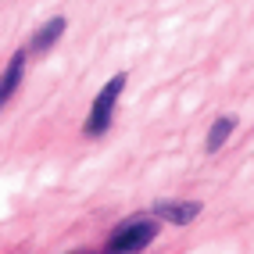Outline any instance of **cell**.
<instances>
[{"label": "cell", "instance_id": "6da1fadb", "mask_svg": "<svg viewBox=\"0 0 254 254\" xmlns=\"http://www.w3.org/2000/svg\"><path fill=\"white\" fill-rule=\"evenodd\" d=\"M154 240H158V218L129 215V218H122V222L111 229V236H108V244H104L100 254H140Z\"/></svg>", "mask_w": 254, "mask_h": 254}, {"label": "cell", "instance_id": "7a4b0ae2", "mask_svg": "<svg viewBox=\"0 0 254 254\" xmlns=\"http://www.w3.org/2000/svg\"><path fill=\"white\" fill-rule=\"evenodd\" d=\"M122 90H126V72L111 75L104 86H100V93L93 97V108L86 115V122H82V132H86V136H104V132L111 129L118 100H122Z\"/></svg>", "mask_w": 254, "mask_h": 254}, {"label": "cell", "instance_id": "3957f363", "mask_svg": "<svg viewBox=\"0 0 254 254\" xmlns=\"http://www.w3.org/2000/svg\"><path fill=\"white\" fill-rule=\"evenodd\" d=\"M25 61H29L25 50H14L11 61H7V68L0 72V111H4V108H7V100H11L14 93H18L22 75H25Z\"/></svg>", "mask_w": 254, "mask_h": 254}, {"label": "cell", "instance_id": "277c9868", "mask_svg": "<svg viewBox=\"0 0 254 254\" xmlns=\"http://www.w3.org/2000/svg\"><path fill=\"white\" fill-rule=\"evenodd\" d=\"M154 215L165 218V222H172V226H190L200 215V200H158Z\"/></svg>", "mask_w": 254, "mask_h": 254}, {"label": "cell", "instance_id": "5b68a950", "mask_svg": "<svg viewBox=\"0 0 254 254\" xmlns=\"http://www.w3.org/2000/svg\"><path fill=\"white\" fill-rule=\"evenodd\" d=\"M64 25H68V22H64L61 14L47 18V22H43L36 32H32V40H29V50H32V54H43V50H50V47H54V43L64 36Z\"/></svg>", "mask_w": 254, "mask_h": 254}, {"label": "cell", "instance_id": "8992f818", "mask_svg": "<svg viewBox=\"0 0 254 254\" xmlns=\"http://www.w3.org/2000/svg\"><path fill=\"white\" fill-rule=\"evenodd\" d=\"M233 129H236V118L233 115H222V118H218V122L211 126V132H208V154H215V150H222V143L233 136Z\"/></svg>", "mask_w": 254, "mask_h": 254}]
</instances>
